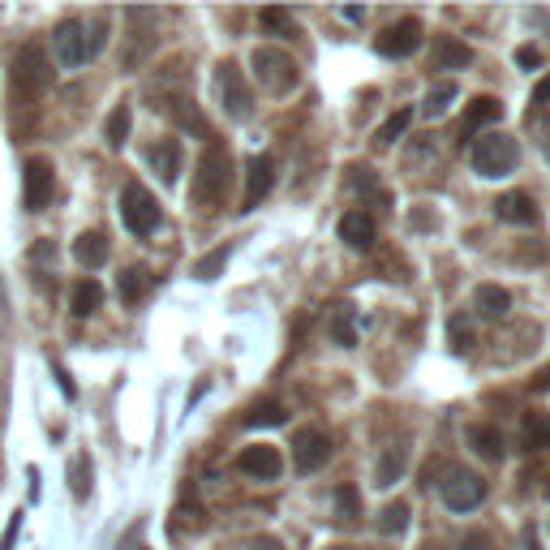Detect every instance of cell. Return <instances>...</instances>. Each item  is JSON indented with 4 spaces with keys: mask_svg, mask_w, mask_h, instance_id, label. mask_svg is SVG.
Wrapping results in <instances>:
<instances>
[{
    "mask_svg": "<svg viewBox=\"0 0 550 550\" xmlns=\"http://www.w3.org/2000/svg\"><path fill=\"white\" fill-rule=\"evenodd\" d=\"M233 181H237V172H233V155H228V147L224 142H207V151H202L198 168H194V185H190L194 207L215 211L228 198V190H233Z\"/></svg>",
    "mask_w": 550,
    "mask_h": 550,
    "instance_id": "6da1fadb",
    "label": "cell"
},
{
    "mask_svg": "<svg viewBox=\"0 0 550 550\" xmlns=\"http://www.w3.org/2000/svg\"><path fill=\"white\" fill-rule=\"evenodd\" d=\"M48 86H52L48 52H43L39 43H22V48L13 52V61H9V91H13V99L31 104V99H39Z\"/></svg>",
    "mask_w": 550,
    "mask_h": 550,
    "instance_id": "7a4b0ae2",
    "label": "cell"
},
{
    "mask_svg": "<svg viewBox=\"0 0 550 550\" xmlns=\"http://www.w3.org/2000/svg\"><path fill=\"white\" fill-rule=\"evenodd\" d=\"M516 159H520V147H516V138H508V134L473 138V168H477V177H486V181L508 177V172L516 168Z\"/></svg>",
    "mask_w": 550,
    "mask_h": 550,
    "instance_id": "3957f363",
    "label": "cell"
},
{
    "mask_svg": "<svg viewBox=\"0 0 550 550\" xmlns=\"http://www.w3.org/2000/svg\"><path fill=\"white\" fill-rule=\"evenodd\" d=\"M250 69H254V78L267 86L271 95H288L297 86V61L288 56L284 48H271V43H263V48H254L250 56Z\"/></svg>",
    "mask_w": 550,
    "mask_h": 550,
    "instance_id": "277c9868",
    "label": "cell"
},
{
    "mask_svg": "<svg viewBox=\"0 0 550 550\" xmlns=\"http://www.w3.org/2000/svg\"><path fill=\"white\" fill-rule=\"evenodd\" d=\"M121 220L134 237H151L159 228V220H164V211H159V202H155V194L147 190V185L129 181L121 190Z\"/></svg>",
    "mask_w": 550,
    "mask_h": 550,
    "instance_id": "5b68a950",
    "label": "cell"
},
{
    "mask_svg": "<svg viewBox=\"0 0 550 550\" xmlns=\"http://www.w3.org/2000/svg\"><path fill=\"white\" fill-rule=\"evenodd\" d=\"M439 490H443V503L452 512H473L477 503L486 499V482L465 465H447V477H443Z\"/></svg>",
    "mask_w": 550,
    "mask_h": 550,
    "instance_id": "8992f818",
    "label": "cell"
},
{
    "mask_svg": "<svg viewBox=\"0 0 550 550\" xmlns=\"http://www.w3.org/2000/svg\"><path fill=\"white\" fill-rule=\"evenodd\" d=\"M52 190H56V168H52V159H43V155H31L26 159V168H22V207L26 211H43L52 202Z\"/></svg>",
    "mask_w": 550,
    "mask_h": 550,
    "instance_id": "52a82bcc",
    "label": "cell"
},
{
    "mask_svg": "<svg viewBox=\"0 0 550 550\" xmlns=\"http://www.w3.org/2000/svg\"><path fill=\"white\" fill-rule=\"evenodd\" d=\"M215 91H220V104L233 121H245L254 112V95H250V86H245L241 69L233 61H224L220 69H215Z\"/></svg>",
    "mask_w": 550,
    "mask_h": 550,
    "instance_id": "ba28073f",
    "label": "cell"
},
{
    "mask_svg": "<svg viewBox=\"0 0 550 550\" xmlns=\"http://www.w3.org/2000/svg\"><path fill=\"white\" fill-rule=\"evenodd\" d=\"M52 52H56V61H61V69H82L86 61H91V43H86V22L65 18V22L52 31Z\"/></svg>",
    "mask_w": 550,
    "mask_h": 550,
    "instance_id": "9c48e42d",
    "label": "cell"
},
{
    "mask_svg": "<svg viewBox=\"0 0 550 550\" xmlns=\"http://www.w3.org/2000/svg\"><path fill=\"white\" fill-rule=\"evenodd\" d=\"M331 460V439L323 430H297L293 434V465L297 473H318Z\"/></svg>",
    "mask_w": 550,
    "mask_h": 550,
    "instance_id": "30bf717a",
    "label": "cell"
},
{
    "mask_svg": "<svg viewBox=\"0 0 550 550\" xmlns=\"http://www.w3.org/2000/svg\"><path fill=\"white\" fill-rule=\"evenodd\" d=\"M237 469L245 477H258V482H275V477L284 473V456H280V447H271V443H254L237 456Z\"/></svg>",
    "mask_w": 550,
    "mask_h": 550,
    "instance_id": "8fae6325",
    "label": "cell"
},
{
    "mask_svg": "<svg viewBox=\"0 0 550 550\" xmlns=\"http://www.w3.org/2000/svg\"><path fill=\"white\" fill-rule=\"evenodd\" d=\"M417 43H422V22H417V18H400V22H392L379 35V52L392 56V61H400V56H413L417 52Z\"/></svg>",
    "mask_w": 550,
    "mask_h": 550,
    "instance_id": "7c38bea8",
    "label": "cell"
},
{
    "mask_svg": "<svg viewBox=\"0 0 550 550\" xmlns=\"http://www.w3.org/2000/svg\"><path fill=\"white\" fill-rule=\"evenodd\" d=\"M275 185V159L271 155H254L245 164V207H258Z\"/></svg>",
    "mask_w": 550,
    "mask_h": 550,
    "instance_id": "4fadbf2b",
    "label": "cell"
},
{
    "mask_svg": "<svg viewBox=\"0 0 550 550\" xmlns=\"http://www.w3.org/2000/svg\"><path fill=\"white\" fill-rule=\"evenodd\" d=\"M495 215H499L503 224H516V228H538V224H542V211L533 207V198L520 194V190L503 194V198L495 202Z\"/></svg>",
    "mask_w": 550,
    "mask_h": 550,
    "instance_id": "5bb4252c",
    "label": "cell"
},
{
    "mask_svg": "<svg viewBox=\"0 0 550 550\" xmlns=\"http://www.w3.org/2000/svg\"><path fill=\"white\" fill-rule=\"evenodd\" d=\"M147 159H151V168L159 172V181H177L181 177V159H185V151H181V138H159V142H151L147 147Z\"/></svg>",
    "mask_w": 550,
    "mask_h": 550,
    "instance_id": "9a60e30c",
    "label": "cell"
},
{
    "mask_svg": "<svg viewBox=\"0 0 550 550\" xmlns=\"http://www.w3.org/2000/svg\"><path fill=\"white\" fill-rule=\"evenodd\" d=\"M465 439L473 447V456H482L486 465H499V460L508 456V439H503L499 426H482V422H477V426H469Z\"/></svg>",
    "mask_w": 550,
    "mask_h": 550,
    "instance_id": "2e32d148",
    "label": "cell"
},
{
    "mask_svg": "<svg viewBox=\"0 0 550 550\" xmlns=\"http://www.w3.org/2000/svg\"><path fill=\"white\" fill-rule=\"evenodd\" d=\"M336 233L340 241L349 245V250H370L374 245V220H370V211H349L344 220L336 224Z\"/></svg>",
    "mask_w": 550,
    "mask_h": 550,
    "instance_id": "e0dca14e",
    "label": "cell"
},
{
    "mask_svg": "<svg viewBox=\"0 0 550 550\" xmlns=\"http://www.w3.org/2000/svg\"><path fill=\"white\" fill-rule=\"evenodd\" d=\"M473 65V48L469 43H460V39H452V35H443L439 43H434V56H430V69H469Z\"/></svg>",
    "mask_w": 550,
    "mask_h": 550,
    "instance_id": "ac0fdd59",
    "label": "cell"
},
{
    "mask_svg": "<svg viewBox=\"0 0 550 550\" xmlns=\"http://www.w3.org/2000/svg\"><path fill=\"white\" fill-rule=\"evenodd\" d=\"M503 121V104L495 95H477L473 104L465 108V121H460V129H465V134L473 138L477 129H486V125H499Z\"/></svg>",
    "mask_w": 550,
    "mask_h": 550,
    "instance_id": "d6986e66",
    "label": "cell"
},
{
    "mask_svg": "<svg viewBox=\"0 0 550 550\" xmlns=\"http://www.w3.org/2000/svg\"><path fill=\"white\" fill-rule=\"evenodd\" d=\"M164 112L172 121H177L181 129H190V134H198V138H211V125L202 121V112L194 108V99L190 95H177V99H168L164 104Z\"/></svg>",
    "mask_w": 550,
    "mask_h": 550,
    "instance_id": "ffe728a7",
    "label": "cell"
},
{
    "mask_svg": "<svg viewBox=\"0 0 550 550\" xmlns=\"http://www.w3.org/2000/svg\"><path fill=\"white\" fill-rule=\"evenodd\" d=\"M520 447L525 452H546L550 447V413H525L520 417Z\"/></svg>",
    "mask_w": 550,
    "mask_h": 550,
    "instance_id": "44dd1931",
    "label": "cell"
},
{
    "mask_svg": "<svg viewBox=\"0 0 550 550\" xmlns=\"http://www.w3.org/2000/svg\"><path fill=\"white\" fill-rule=\"evenodd\" d=\"M74 258H78V263H82L86 271L104 267V263H108V237H104V233H95V228H91V233H82V237L74 241Z\"/></svg>",
    "mask_w": 550,
    "mask_h": 550,
    "instance_id": "7402d4cb",
    "label": "cell"
},
{
    "mask_svg": "<svg viewBox=\"0 0 550 550\" xmlns=\"http://www.w3.org/2000/svg\"><path fill=\"white\" fill-rule=\"evenodd\" d=\"M473 310L482 314V318H503L512 310V297H508V288H499V284H482L473 293Z\"/></svg>",
    "mask_w": 550,
    "mask_h": 550,
    "instance_id": "603a6c76",
    "label": "cell"
},
{
    "mask_svg": "<svg viewBox=\"0 0 550 550\" xmlns=\"http://www.w3.org/2000/svg\"><path fill=\"white\" fill-rule=\"evenodd\" d=\"M456 95H460V86L452 82V78H443V82H434L430 91H426V99H422V117H430V121H439L447 108L456 104Z\"/></svg>",
    "mask_w": 550,
    "mask_h": 550,
    "instance_id": "cb8c5ba5",
    "label": "cell"
},
{
    "mask_svg": "<svg viewBox=\"0 0 550 550\" xmlns=\"http://www.w3.org/2000/svg\"><path fill=\"white\" fill-rule=\"evenodd\" d=\"M117 293H121V301H129V306L142 301V297L151 293V271L147 267H125L121 280H117Z\"/></svg>",
    "mask_w": 550,
    "mask_h": 550,
    "instance_id": "d4e9b609",
    "label": "cell"
},
{
    "mask_svg": "<svg viewBox=\"0 0 550 550\" xmlns=\"http://www.w3.org/2000/svg\"><path fill=\"white\" fill-rule=\"evenodd\" d=\"M99 306H104V288H99L95 280L74 284V293H69V310H74L78 318H91Z\"/></svg>",
    "mask_w": 550,
    "mask_h": 550,
    "instance_id": "484cf974",
    "label": "cell"
},
{
    "mask_svg": "<svg viewBox=\"0 0 550 550\" xmlns=\"http://www.w3.org/2000/svg\"><path fill=\"white\" fill-rule=\"evenodd\" d=\"M400 473H404V447H400V443L383 447L379 465H374V482H379V486H396Z\"/></svg>",
    "mask_w": 550,
    "mask_h": 550,
    "instance_id": "4316f807",
    "label": "cell"
},
{
    "mask_svg": "<svg viewBox=\"0 0 550 550\" xmlns=\"http://www.w3.org/2000/svg\"><path fill=\"white\" fill-rule=\"evenodd\" d=\"M413 125V108H400V112H392L379 129H374V147H392L396 138H404V129Z\"/></svg>",
    "mask_w": 550,
    "mask_h": 550,
    "instance_id": "83f0119b",
    "label": "cell"
},
{
    "mask_svg": "<svg viewBox=\"0 0 550 550\" xmlns=\"http://www.w3.org/2000/svg\"><path fill=\"white\" fill-rule=\"evenodd\" d=\"M409 503L396 499V503H387V508L379 512V533H387V538H400L404 529H409Z\"/></svg>",
    "mask_w": 550,
    "mask_h": 550,
    "instance_id": "f1b7e54d",
    "label": "cell"
},
{
    "mask_svg": "<svg viewBox=\"0 0 550 550\" xmlns=\"http://www.w3.org/2000/svg\"><path fill=\"white\" fill-rule=\"evenodd\" d=\"M447 344H452V353H460V357L473 349V323H469V314H452V318H447Z\"/></svg>",
    "mask_w": 550,
    "mask_h": 550,
    "instance_id": "f546056e",
    "label": "cell"
},
{
    "mask_svg": "<svg viewBox=\"0 0 550 550\" xmlns=\"http://www.w3.org/2000/svg\"><path fill=\"white\" fill-rule=\"evenodd\" d=\"M228 258H233V245H215V250L211 254H202L198 258V263H194V275H198V280H215V275H220L224 267H228Z\"/></svg>",
    "mask_w": 550,
    "mask_h": 550,
    "instance_id": "4dcf8cb0",
    "label": "cell"
},
{
    "mask_svg": "<svg viewBox=\"0 0 550 550\" xmlns=\"http://www.w3.org/2000/svg\"><path fill=\"white\" fill-rule=\"evenodd\" d=\"M104 138H108V147H125V138H129V104H117L108 112Z\"/></svg>",
    "mask_w": 550,
    "mask_h": 550,
    "instance_id": "1f68e13d",
    "label": "cell"
},
{
    "mask_svg": "<svg viewBox=\"0 0 550 550\" xmlns=\"http://www.w3.org/2000/svg\"><path fill=\"white\" fill-rule=\"evenodd\" d=\"M349 185L357 194H366V198H379V202H387V194H383V185H379V177L366 168V164H353L349 168Z\"/></svg>",
    "mask_w": 550,
    "mask_h": 550,
    "instance_id": "d6a6232c",
    "label": "cell"
},
{
    "mask_svg": "<svg viewBox=\"0 0 550 550\" xmlns=\"http://www.w3.org/2000/svg\"><path fill=\"white\" fill-rule=\"evenodd\" d=\"M284 422H288V413L275 400H263V404H254V409L245 413V426H284Z\"/></svg>",
    "mask_w": 550,
    "mask_h": 550,
    "instance_id": "836d02e7",
    "label": "cell"
},
{
    "mask_svg": "<svg viewBox=\"0 0 550 550\" xmlns=\"http://www.w3.org/2000/svg\"><path fill=\"white\" fill-rule=\"evenodd\" d=\"M336 512L344 516V520H357L361 516V495H357V486H336Z\"/></svg>",
    "mask_w": 550,
    "mask_h": 550,
    "instance_id": "e575fe53",
    "label": "cell"
},
{
    "mask_svg": "<svg viewBox=\"0 0 550 550\" xmlns=\"http://www.w3.org/2000/svg\"><path fill=\"white\" fill-rule=\"evenodd\" d=\"M258 18H263L267 31H280L284 39H293V35H297V31H293V13H288V9H263Z\"/></svg>",
    "mask_w": 550,
    "mask_h": 550,
    "instance_id": "d590c367",
    "label": "cell"
},
{
    "mask_svg": "<svg viewBox=\"0 0 550 550\" xmlns=\"http://www.w3.org/2000/svg\"><path fill=\"white\" fill-rule=\"evenodd\" d=\"M69 477H74V495L86 499L91 495V465H86V456L74 460V469H69Z\"/></svg>",
    "mask_w": 550,
    "mask_h": 550,
    "instance_id": "8d00e7d4",
    "label": "cell"
},
{
    "mask_svg": "<svg viewBox=\"0 0 550 550\" xmlns=\"http://www.w3.org/2000/svg\"><path fill=\"white\" fill-rule=\"evenodd\" d=\"M529 392H533V396L550 392V361H546V366H542V370H538V374H533V379H529Z\"/></svg>",
    "mask_w": 550,
    "mask_h": 550,
    "instance_id": "74e56055",
    "label": "cell"
},
{
    "mask_svg": "<svg viewBox=\"0 0 550 550\" xmlns=\"http://www.w3.org/2000/svg\"><path fill=\"white\" fill-rule=\"evenodd\" d=\"M465 550H490V538H486V533H477V529H469L465 533Z\"/></svg>",
    "mask_w": 550,
    "mask_h": 550,
    "instance_id": "f35d334b",
    "label": "cell"
},
{
    "mask_svg": "<svg viewBox=\"0 0 550 550\" xmlns=\"http://www.w3.org/2000/svg\"><path fill=\"white\" fill-rule=\"evenodd\" d=\"M516 61L525 69H533V65H542V56H538V48H516Z\"/></svg>",
    "mask_w": 550,
    "mask_h": 550,
    "instance_id": "ab89813d",
    "label": "cell"
},
{
    "mask_svg": "<svg viewBox=\"0 0 550 550\" xmlns=\"http://www.w3.org/2000/svg\"><path fill=\"white\" fill-rule=\"evenodd\" d=\"M413 228H434V215L430 211H417L413 215Z\"/></svg>",
    "mask_w": 550,
    "mask_h": 550,
    "instance_id": "60d3db41",
    "label": "cell"
},
{
    "mask_svg": "<svg viewBox=\"0 0 550 550\" xmlns=\"http://www.w3.org/2000/svg\"><path fill=\"white\" fill-rule=\"evenodd\" d=\"M525 550H542L538 546V529H533V525H525Z\"/></svg>",
    "mask_w": 550,
    "mask_h": 550,
    "instance_id": "b9f144b4",
    "label": "cell"
},
{
    "mask_svg": "<svg viewBox=\"0 0 550 550\" xmlns=\"http://www.w3.org/2000/svg\"><path fill=\"white\" fill-rule=\"evenodd\" d=\"M546 99H550V78L538 86V91H533V104H546Z\"/></svg>",
    "mask_w": 550,
    "mask_h": 550,
    "instance_id": "7bdbcfd3",
    "label": "cell"
},
{
    "mask_svg": "<svg viewBox=\"0 0 550 550\" xmlns=\"http://www.w3.org/2000/svg\"><path fill=\"white\" fill-rule=\"evenodd\" d=\"M254 546H258V550H280V542H271V538H258Z\"/></svg>",
    "mask_w": 550,
    "mask_h": 550,
    "instance_id": "ee69618b",
    "label": "cell"
},
{
    "mask_svg": "<svg viewBox=\"0 0 550 550\" xmlns=\"http://www.w3.org/2000/svg\"><path fill=\"white\" fill-rule=\"evenodd\" d=\"M331 550H361V546H331Z\"/></svg>",
    "mask_w": 550,
    "mask_h": 550,
    "instance_id": "f6af8a7d",
    "label": "cell"
},
{
    "mask_svg": "<svg viewBox=\"0 0 550 550\" xmlns=\"http://www.w3.org/2000/svg\"><path fill=\"white\" fill-rule=\"evenodd\" d=\"M546 495H550V473H546Z\"/></svg>",
    "mask_w": 550,
    "mask_h": 550,
    "instance_id": "bcb514c9",
    "label": "cell"
},
{
    "mask_svg": "<svg viewBox=\"0 0 550 550\" xmlns=\"http://www.w3.org/2000/svg\"><path fill=\"white\" fill-rule=\"evenodd\" d=\"M426 550H434V546H426Z\"/></svg>",
    "mask_w": 550,
    "mask_h": 550,
    "instance_id": "7dc6e473",
    "label": "cell"
}]
</instances>
